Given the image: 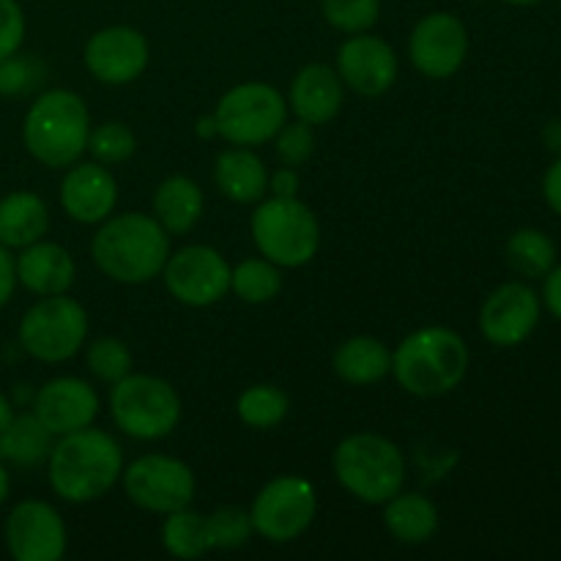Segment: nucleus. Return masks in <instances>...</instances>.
Segmentation results:
<instances>
[{"label":"nucleus","mask_w":561,"mask_h":561,"mask_svg":"<svg viewBox=\"0 0 561 561\" xmlns=\"http://www.w3.org/2000/svg\"><path fill=\"white\" fill-rule=\"evenodd\" d=\"M91 257L99 272L118 285H146L162 277L170 257V233L153 214H110L91 239Z\"/></svg>","instance_id":"nucleus-1"},{"label":"nucleus","mask_w":561,"mask_h":561,"mask_svg":"<svg viewBox=\"0 0 561 561\" xmlns=\"http://www.w3.org/2000/svg\"><path fill=\"white\" fill-rule=\"evenodd\" d=\"M124 474V453L110 433L88 425L55 438L47 480L55 496L69 504L99 502Z\"/></svg>","instance_id":"nucleus-2"},{"label":"nucleus","mask_w":561,"mask_h":561,"mask_svg":"<svg viewBox=\"0 0 561 561\" xmlns=\"http://www.w3.org/2000/svg\"><path fill=\"white\" fill-rule=\"evenodd\" d=\"M469 373V345L455 329L422 327L392 351V376L414 398L455 392Z\"/></svg>","instance_id":"nucleus-3"},{"label":"nucleus","mask_w":561,"mask_h":561,"mask_svg":"<svg viewBox=\"0 0 561 561\" xmlns=\"http://www.w3.org/2000/svg\"><path fill=\"white\" fill-rule=\"evenodd\" d=\"M91 113L80 93L69 88L44 91L22 118V146L49 170L71 168L88 151Z\"/></svg>","instance_id":"nucleus-4"},{"label":"nucleus","mask_w":561,"mask_h":561,"mask_svg":"<svg viewBox=\"0 0 561 561\" xmlns=\"http://www.w3.org/2000/svg\"><path fill=\"white\" fill-rule=\"evenodd\" d=\"M332 469L340 488L362 504L381 507L405 485V458L381 433H351L337 444Z\"/></svg>","instance_id":"nucleus-5"},{"label":"nucleus","mask_w":561,"mask_h":561,"mask_svg":"<svg viewBox=\"0 0 561 561\" xmlns=\"http://www.w3.org/2000/svg\"><path fill=\"white\" fill-rule=\"evenodd\" d=\"M257 252L279 268H301L321 250V222L299 197H263L250 217Z\"/></svg>","instance_id":"nucleus-6"},{"label":"nucleus","mask_w":561,"mask_h":561,"mask_svg":"<svg viewBox=\"0 0 561 561\" xmlns=\"http://www.w3.org/2000/svg\"><path fill=\"white\" fill-rule=\"evenodd\" d=\"M110 416L135 442H162L179 427L181 398L164 378L129 373L110 387Z\"/></svg>","instance_id":"nucleus-7"},{"label":"nucleus","mask_w":561,"mask_h":561,"mask_svg":"<svg viewBox=\"0 0 561 561\" xmlns=\"http://www.w3.org/2000/svg\"><path fill=\"white\" fill-rule=\"evenodd\" d=\"M88 340L85 307L69 294L38 296L22 316L16 343L31 359L42 365H60L75 359Z\"/></svg>","instance_id":"nucleus-8"},{"label":"nucleus","mask_w":561,"mask_h":561,"mask_svg":"<svg viewBox=\"0 0 561 561\" xmlns=\"http://www.w3.org/2000/svg\"><path fill=\"white\" fill-rule=\"evenodd\" d=\"M214 118L219 137L228 146H266L288 121V99L268 82H239L222 93Z\"/></svg>","instance_id":"nucleus-9"},{"label":"nucleus","mask_w":561,"mask_h":561,"mask_svg":"<svg viewBox=\"0 0 561 561\" xmlns=\"http://www.w3.org/2000/svg\"><path fill=\"white\" fill-rule=\"evenodd\" d=\"M318 515V493L310 480L299 474H283L257 491L250 507L255 535L274 546L294 542L310 529Z\"/></svg>","instance_id":"nucleus-10"},{"label":"nucleus","mask_w":561,"mask_h":561,"mask_svg":"<svg viewBox=\"0 0 561 561\" xmlns=\"http://www.w3.org/2000/svg\"><path fill=\"white\" fill-rule=\"evenodd\" d=\"M121 482H124L126 496L135 507L157 515L190 507L197 488L195 474L184 460L159 453L142 455V458L124 466Z\"/></svg>","instance_id":"nucleus-11"},{"label":"nucleus","mask_w":561,"mask_h":561,"mask_svg":"<svg viewBox=\"0 0 561 561\" xmlns=\"http://www.w3.org/2000/svg\"><path fill=\"white\" fill-rule=\"evenodd\" d=\"M230 268L233 266L214 247L190 244L170 252L162 268V283L179 305L201 310L230 294Z\"/></svg>","instance_id":"nucleus-12"},{"label":"nucleus","mask_w":561,"mask_h":561,"mask_svg":"<svg viewBox=\"0 0 561 561\" xmlns=\"http://www.w3.org/2000/svg\"><path fill=\"white\" fill-rule=\"evenodd\" d=\"M3 540L16 561H60L69 548V531L53 504L25 499L11 507Z\"/></svg>","instance_id":"nucleus-13"},{"label":"nucleus","mask_w":561,"mask_h":561,"mask_svg":"<svg viewBox=\"0 0 561 561\" xmlns=\"http://www.w3.org/2000/svg\"><path fill=\"white\" fill-rule=\"evenodd\" d=\"M409 58L420 75L449 80L469 58V31L463 20L449 11H433L414 25L409 38Z\"/></svg>","instance_id":"nucleus-14"},{"label":"nucleus","mask_w":561,"mask_h":561,"mask_svg":"<svg viewBox=\"0 0 561 561\" xmlns=\"http://www.w3.org/2000/svg\"><path fill=\"white\" fill-rule=\"evenodd\" d=\"M151 49L148 38L131 25H110L93 33L82 49V64L88 75L110 88L129 85L140 80L148 69Z\"/></svg>","instance_id":"nucleus-15"},{"label":"nucleus","mask_w":561,"mask_h":561,"mask_svg":"<svg viewBox=\"0 0 561 561\" xmlns=\"http://www.w3.org/2000/svg\"><path fill=\"white\" fill-rule=\"evenodd\" d=\"M542 316V299L529 283H504L482 301L480 332L493 348H518L535 334Z\"/></svg>","instance_id":"nucleus-16"},{"label":"nucleus","mask_w":561,"mask_h":561,"mask_svg":"<svg viewBox=\"0 0 561 561\" xmlns=\"http://www.w3.org/2000/svg\"><path fill=\"white\" fill-rule=\"evenodd\" d=\"M340 80L359 96H383L389 88L398 82V55L383 42L381 36L367 33H354L337 47L334 58Z\"/></svg>","instance_id":"nucleus-17"},{"label":"nucleus","mask_w":561,"mask_h":561,"mask_svg":"<svg viewBox=\"0 0 561 561\" xmlns=\"http://www.w3.org/2000/svg\"><path fill=\"white\" fill-rule=\"evenodd\" d=\"M33 414L44 422L55 438L93 425L99 416V394L77 376L49 378L33 394Z\"/></svg>","instance_id":"nucleus-18"},{"label":"nucleus","mask_w":561,"mask_h":561,"mask_svg":"<svg viewBox=\"0 0 561 561\" xmlns=\"http://www.w3.org/2000/svg\"><path fill=\"white\" fill-rule=\"evenodd\" d=\"M60 208L80 225H99L115 211L118 184L107 164L75 162L60 181Z\"/></svg>","instance_id":"nucleus-19"},{"label":"nucleus","mask_w":561,"mask_h":561,"mask_svg":"<svg viewBox=\"0 0 561 561\" xmlns=\"http://www.w3.org/2000/svg\"><path fill=\"white\" fill-rule=\"evenodd\" d=\"M345 102V85L337 69L327 64H307L296 71L288 91V110L310 126L332 124Z\"/></svg>","instance_id":"nucleus-20"},{"label":"nucleus","mask_w":561,"mask_h":561,"mask_svg":"<svg viewBox=\"0 0 561 561\" xmlns=\"http://www.w3.org/2000/svg\"><path fill=\"white\" fill-rule=\"evenodd\" d=\"M14 266L16 285L31 290L33 296L69 294L77 277V263L71 252L47 239H38L16 250Z\"/></svg>","instance_id":"nucleus-21"},{"label":"nucleus","mask_w":561,"mask_h":561,"mask_svg":"<svg viewBox=\"0 0 561 561\" xmlns=\"http://www.w3.org/2000/svg\"><path fill=\"white\" fill-rule=\"evenodd\" d=\"M211 175L219 195L239 206H255L268 195V168L255 148L230 146L219 151Z\"/></svg>","instance_id":"nucleus-22"},{"label":"nucleus","mask_w":561,"mask_h":561,"mask_svg":"<svg viewBox=\"0 0 561 561\" xmlns=\"http://www.w3.org/2000/svg\"><path fill=\"white\" fill-rule=\"evenodd\" d=\"M332 367L340 381L351 387H373L392 373V351L370 334L343 340L332 356Z\"/></svg>","instance_id":"nucleus-23"},{"label":"nucleus","mask_w":561,"mask_h":561,"mask_svg":"<svg viewBox=\"0 0 561 561\" xmlns=\"http://www.w3.org/2000/svg\"><path fill=\"white\" fill-rule=\"evenodd\" d=\"M49 230V208L36 192L14 190L0 197V244L11 252L44 239Z\"/></svg>","instance_id":"nucleus-24"},{"label":"nucleus","mask_w":561,"mask_h":561,"mask_svg":"<svg viewBox=\"0 0 561 561\" xmlns=\"http://www.w3.org/2000/svg\"><path fill=\"white\" fill-rule=\"evenodd\" d=\"M206 197L190 175H168L153 192V219L170 236H186L203 217Z\"/></svg>","instance_id":"nucleus-25"},{"label":"nucleus","mask_w":561,"mask_h":561,"mask_svg":"<svg viewBox=\"0 0 561 561\" xmlns=\"http://www.w3.org/2000/svg\"><path fill=\"white\" fill-rule=\"evenodd\" d=\"M383 507V526L403 546H422L438 531V510L425 493L400 491Z\"/></svg>","instance_id":"nucleus-26"},{"label":"nucleus","mask_w":561,"mask_h":561,"mask_svg":"<svg viewBox=\"0 0 561 561\" xmlns=\"http://www.w3.org/2000/svg\"><path fill=\"white\" fill-rule=\"evenodd\" d=\"M53 444L55 436L33 411L14 414L5 431H0V463L33 469L38 463H47Z\"/></svg>","instance_id":"nucleus-27"},{"label":"nucleus","mask_w":561,"mask_h":561,"mask_svg":"<svg viewBox=\"0 0 561 561\" xmlns=\"http://www.w3.org/2000/svg\"><path fill=\"white\" fill-rule=\"evenodd\" d=\"M507 263L526 279H542L559 263L557 241L540 228H520L507 241Z\"/></svg>","instance_id":"nucleus-28"},{"label":"nucleus","mask_w":561,"mask_h":561,"mask_svg":"<svg viewBox=\"0 0 561 561\" xmlns=\"http://www.w3.org/2000/svg\"><path fill=\"white\" fill-rule=\"evenodd\" d=\"M283 290V268L268 257H247L230 268V294L244 305H268Z\"/></svg>","instance_id":"nucleus-29"},{"label":"nucleus","mask_w":561,"mask_h":561,"mask_svg":"<svg viewBox=\"0 0 561 561\" xmlns=\"http://www.w3.org/2000/svg\"><path fill=\"white\" fill-rule=\"evenodd\" d=\"M288 411V394L274 383H252L236 400V414L252 431H272V427L283 425Z\"/></svg>","instance_id":"nucleus-30"},{"label":"nucleus","mask_w":561,"mask_h":561,"mask_svg":"<svg viewBox=\"0 0 561 561\" xmlns=\"http://www.w3.org/2000/svg\"><path fill=\"white\" fill-rule=\"evenodd\" d=\"M162 548L175 559H201L206 557L208 535H206V515L184 507L164 515L162 524Z\"/></svg>","instance_id":"nucleus-31"},{"label":"nucleus","mask_w":561,"mask_h":561,"mask_svg":"<svg viewBox=\"0 0 561 561\" xmlns=\"http://www.w3.org/2000/svg\"><path fill=\"white\" fill-rule=\"evenodd\" d=\"M137 151V137L121 121H104V124L91 126V135H88V153L93 157V162L99 164H124L135 157Z\"/></svg>","instance_id":"nucleus-32"},{"label":"nucleus","mask_w":561,"mask_h":561,"mask_svg":"<svg viewBox=\"0 0 561 561\" xmlns=\"http://www.w3.org/2000/svg\"><path fill=\"white\" fill-rule=\"evenodd\" d=\"M206 535L211 551H236L247 546L250 537L255 535L250 510L241 507H219L211 515H206Z\"/></svg>","instance_id":"nucleus-33"},{"label":"nucleus","mask_w":561,"mask_h":561,"mask_svg":"<svg viewBox=\"0 0 561 561\" xmlns=\"http://www.w3.org/2000/svg\"><path fill=\"white\" fill-rule=\"evenodd\" d=\"M321 14L334 31L354 36L376 27L381 20V0H321Z\"/></svg>","instance_id":"nucleus-34"},{"label":"nucleus","mask_w":561,"mask_h":561,"mask_svg":"<svg viewBox=\"0 0 561 561\" xmlns=\"http://www.w3.org/2000/svg\"><path fill=\"white\" fill-rule=\"evenodd\" d=\"M85 365L96 381L113 387L131 373V351L121 337H96L85 348Z\"/></svg>","instance_id":"nucleus-35"},{"label":"nucleus","mask_w":561,"mask_h":561,"mask_svg":"<svg viewBox=\"0 0 561 561\" xmlns=\"http://www.w3.org/2000/svg\"><path fill=\"white\" fill-rule=\"evenodd\" d=\"M274 153L288 168H301L316 153V126L305 124V121H285L283 129L274 135Z\"/></svg>","instance_id":"nucleus-36"},{"label":"nucleus","mask_w":561,"mask_h":561,"mask_svg":"<svg viewBox=\"0 0 561 561\" xmlns=\"http://www.w3.org/2000/svg\"><path fill=\"white\" fill-rule=\"evenodd\" d=\"M25 31L27 22L20 0H0V60L20 53Z\"/></svg>","instance_id":"nucleus-37"},{"label":"nucleus","mask_w":561,"mask_h":561,"mask_svg":"<svg viewBox=\"0 0 561 561\" xmlns=\"http://www.w3.org/2000/svg\"><path fill=\"white\" fill-rule=\"evenodd\" d=\"M38 71L36 64L25 55L14 53L9 58L0 60V93L3 96H16V93H25L27 88L36 85Z\"/></svg>","instance_id":"nucleus-38"},{"label":"nucleus","mask_w":561,"mask_h":561,"mask_svg":"<svg viewBox=\"0 0 561 561\" xmlns=\"http://www.w3.org/2000/svg\"><path fill=\"white\" fill-rule=\"evenodd\" d=\"M299 186H301V175L296 168H277L274 173H268V192L272 197H299Z\"/></svg>","instance_id":"nucleus-39"},{"label":"nucleus","mask_w":561,"mask_h":561,"mask_svg":"<svg viewBox=\"0 0 561 561\" xmlns=\"http://www.w3.org/2000/svg\"><path fill=\"white\" fill-rule=\"evenodd\" d=\"M16 290V266H14V252L9 247L0 244V310L11 301Z\"/></svg>","instance_id":"nucleus-40"},{"label":"nucleus","mask_w":561,"mask_h":561,"mask_svg":"<svg viewBox=\"0 0 561 561\" xmlns=\"http://www.w3.org/2000/svg\"><path fill=\"white\" fill-rule=\"evenodd\" d=\"M540 299H542V307H546L557 321H561V263H557V266L542 277Z\"/></svg>","instance_id":"nucleus-41"},{"label":"nucleus","mask_w":561,"mask_h":561,"mask_svg":"<svg viewBox=\"0 0 561 561\" xmlns=\"http://www.w3.org/2000/svg\"><path fill=\"white\" fill-rule=\"evenodd\" d=\"M542 197H546L548 208L561 217V157L542 175Z\"/></svg>","instance_id":"nucleus-42"},{"label":"nucleus","mask_w":561,"mask_h":561,"mask_svg":"<svg viewBox=\"0 0 561 561\" xmlns=\"http://www.w3.org/2000/svg\"><path fill=\"white\" fill-rule=\"evenodd\" d=\"M195 135L201 137V140H214V137H219L217 118H214V113L211 115H203V118L197 121V124H195Z\"/></svg>","instance_id":"nucleus-43"},{"label":"nucleus","mask_w":561,"mask_h":561,"mask_svg":"<svg viewBox=\"0 0 561 561\" xmlns=\"http://www.w3.org/2000/svg\"><path fill=\"white\" fill-rule=\"evenodd\" d=\"M14 403H11L9 398H5L3 392H0V431H5V425H9L11 420H14Z\"/></svg>","instance_id":"nucleus-44"},{"label":"nucleus","mask_w":561,"mask_h":561,"mask_svg":"<svg viewBox=\"0 0 561 561\" xmlns=\"http://www.w3.org/2000/svg\"><path fill=\"white\" fill-rule=\"evenodd\" d=\"M546 140L553 151H561V121H551V124H548Z\"/></svg>","instance_id":"nucleus-45"},{"label":"nucleus","mask_w":561,"mask_h":561,"mask_svg":"<svg viewBox=\"0 0 561 561\" xmlns=\"http://www.w3.org/2000/svg\"><path fill=\"white\" fill-rule=\"evenodd\" d=\"M9 491H11L9 469H5V463H0V507H3L5 499H9Z\"/></svg>","instance_id":"nucleus-46"},{"label":"nucleus","mask_w":561,"mask_h":561,"mask_svg":"<svg viewBox=\"0 0 561 561\" xmlns=\"http://www.w3.org/2000/svg\"><path fill=\"white\" fill-rule=\"evenodd\" d=\"M502 3H507V5H520V9H526V5H540L542 0H502Z\"/></svg>","instance_id":"nucleus-47"}]
</instances>
